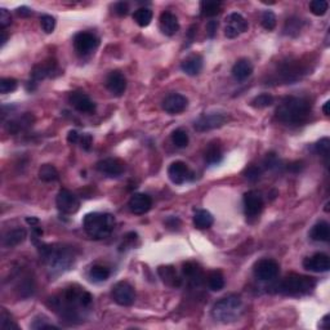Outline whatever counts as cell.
Segmentation results:
<instances>
[{"mask_svg":"<svg viewBox=\"0 0 330 330\" xmlns=\"http://www.w3.org/2000/svg\"><path fill=\"white\" fill-rule=\"evenodd\" d=\"M53 308L64 321L75 324L76 320H80L79 308H87L92 303V295L84 289L78 286H71L63 291L59 298H51Z\"/></svg>","mask_w":330,"mask_h":330,"instance_id":"obj_1","label":"cell"},{"mask_svg":"<svg viewBox=\"0 0 330 330\" xmlns=\"http://www.w3.org/2000/svg\"><path fill=\"white\" fill-rule=\"evenodd\" d=\"M311 112L308 100L301 97H286L276 109V118L286 125H300L307 120Z\"/></svg>","mask_w":330,"mask_h":330,"instance_id":"obj_2","label":"cell"},{"mask_svg":"<svg viewBox=\"0 0 330 330\" xmlns=\"http://www.w3.org/2000/svg\"><path fill=\"white\" fill-rule=\"evenodd\" d=\"M40 253L48 265V270L51 271L52 276L63 274L75 262L74 250H71L70 248H64V246L42 245Z\"/></svg>","mask_w":330,"mask_h":330,"instance_id":"obj_3","label":"cell"},{"mask_svg":"<svg viewBox=\"0 0 330 330\" xmlns=\"http://www.w3.org/2000/svg\"><path fill=\"white\" fill-rule=\"evenodd\" d=\"M115 217L110 213H88L83 219V227L84 231L93 239H105L111 235L114 231Z\"/></svg>","mask_w":330,"mask_h":330,"instance_id":"obj_4","label":"cell"},{"mask_svg":"<svg viewBox=\"0 0 330 330\" xmlns=\"http://www.w3.org/2000/svg\"><path fill=\"white\" fill-rule=\"evenodd\" d=\"M241 308H243V302H241L240 296L228 295L222 298L213 306L212 315L217 321L227 324V322L238 320L241 313Z\"/></svg>","mask_w":330,"mask_h":330,"instance_id":"obj_5","label":"cell"},{"mask_svg":"<svg viewBox=\"0 0 330 330\" xmlns=\"http://www.w3.org/2000/svg\"><path fill=\"white\" fill-rule=\"evenodd\" d=\"M315 288V280L302 275H289L280 283L279 291L286 295H303Z\"/></svg>","mask_w":330,"mask_h":330,"instance_id":"obj_6","label":"cell"},{"mask_svg":"<svg viewBox=\"0 0 330 330\" xmlns=\"http://www.w3.org/2000/svg\"><path fill=\"white\" fill-rule=\"evenodd\" d=\"M112 300L118 303L119 306H131L136 301L135 288L126 281H119L115 284L111 291Z\"/></svg>","mask_w":330,"mask_h":330,"instance_id":"obj_7","label":"cell"},{"mask_svg":"<svg viewBox=\"0 0 330 330\" xmlns=\"http://www.w3.org/2000/svg\"><path fill=\"white\" fill-rule=\"evenodd\" d=\"M263 209V197L258 191H248L244 195V212L248 219L257 218Z\"/></svg>","mask_w":330,"mask_h":330,"instance_id":"obj_8","label":"cell"},{"mask_svg":"<svg viewBox=\"0 0 330 330\" xmlns=\"http://www.w3.org/2000/svg\"><path fill=\"white\" fill-rule=\"evenodd\" d=\"M100 44V40L92 32H79L74 38V48L80 56L92 53Z\"/></svg>","mask_w":330,"mask_h":330,"instance_id":"obj_9","label":"cell"},{"mask_svg":"<svg viewBox=\"0 0 330 330\" xmlns=\"http://www.w3.org/2000/svg\"><path fill=\"white\" fill-rule=\"evenodd\" d=\"M280 266L279 263L274 259H260L255 263L254 275L260 281H270L274 280L279 275Z\"/></svg>","mask_w":330,"mask_h":330,"instance_id":"obj_10","label":"cell"},{"mask_svg":"<svg viewBox=\"0 0 330 330\" xmlns=\"http://www.w3.org/2000/svg\"><path fill=\"white\" fill-rule=\"evenodd\" d=\"M56 204L57 208L64 214H74L80 208V202H79L78 196L66 188L58 192L56 197Z\"/></svg>","mask_w":330,"mask_h":330,"instance_id":"obj_11","label":"cell"},{"mask_svg":"<svg viewBox=\"0 0 330 330\" xmlns=\"http://www.w3.org/2000/svg\"><path fill=\"white\" fill-rule=\"evenodd\" d=\"M249 25L248 21L241 16L240 13H231L228 17L226 18V27H224V35L228 39H234L238 38L239 35L245 32L248 30Z\"/></svg>","mask_w":330,"mask_h":330,"instance_id":"obj_12","label":"cell"},{"mask_svg":"<svg viewBox=\"0 0 330 330\" xmlns=\"http://www.w3.org/2000/svg\"><path fill=\"white\" fill-rule=\"evenodd\" d=\"M69 102L71 106L79 112L83 114H93L95 111V104L89 98V95L85 94L81 90H75L71 92L69 95Z\"/></svg>","mask_w":330,"mask_h":330,"instance_id":"obj_13","label":"cell"},{"mask_svg":"<svg viewBox=\"0 0 330 330\" xmlns=\"http://www.w3.org/2000/svg\"><path fill=\"white\" fill-rule=\"evenodd\" d=\"M226 120L227 116L223 114H205L195 121L193 126L197 131H208L222 126Z\"/></svg>","mask_w":330,"mask_h":330,"instance_id":"obj_14","label":"cell"},{"mask_svg":"<svg viewBox=\"0 0 330 330\" xmlns=\"http://www.w3.org/2000/svg\"><path fill=\"white\" fill-rule=\"evenodd\" d=\"M188 101L187 98L182 94H178V93H172V94L167 95L162 101V110L167 111L171 115L181 114L186 110L187 107Z\"/></svg>","mask_w":330,"mask_h":330,"instance_id":"obj_15","label":"cell"},{"mask_svg":"<svg viewBox=\"0 0 330 330\" xmlns=\"http://www.w3.org/2000/svg\"><path fill=\"white\" fill-rule=\"evenodd\" d=\"M303 267L312 272H327L330 270L329 255L325 253H316L307 257L303 260Z\"/></svg>","mask_w":330,"mask_h":330,"instance_id":"obj_16","label":"cell"},{"mask_svg":"<svg viewBox=\"0 0 330 330\" xmlns=\"http://www.w3.org/2000/svg\"><path fill=\"white\" fill-rule=\"evenodd\" d=\"M97 171L101 172L102 174L107 177H119L125 169V164L119 159H104L97 162Z\"/></svg>","mask_w":330,"mask_h":330,"instance_id":"obj_17","label":"cell"},{"mask_svg":"<svg viewBox=\"0 0 330 330\" xmlns=\"http://www.w3.org/2000/svg\"><path fill=\"white\" fill-rule=\"evenodd\" d=\"M128 207L133 214L141 216V214H145V213H147L148 210L151 209L152 200L146 193H135L130 197V200H129Z\"/></svg>","mask_w":330,"mask_h":330,"instance_id":"obj_18","label":"cell"},{"mask_svg":"<svg viewBox=\"0 0 330 330\" xmlns=\"http://www.w3.org/2000/svg\"><path fill=\"white\" fill-rule=\"evenodd\" d=\"M168 176L174 185H182V183H185L192 174H191L190 169H188V167L185 162L174 161L172 162L171 167H169Z\"/></svg>","mask_w":330,"mask_h":330,"instance_id":"obj_19","label":"cell"},{"mask_svg":"<svg viewBox=\"0 0 330 330\" xmlns=\"http://www.w3.org/2000/svg\"><path fill=\"white\" fill-rule=\"evenodd\" d=\"M106 87L114 95H123L126 89V79L120 71H111L106 78Z\"/></svg>","mask_w":330,"mask_h":330,"instance_id":"obj_20","label":"cell"},{"mask_svg":"<svg viewBox=\"0 0 330 330\" xmlns=\"http://www.w3.org/2000/svg\"><path fill=\"white\" fill-rule=\"evenodd\" d=\"M159 26L162 34L167 35V37H173L179 30L178 18L172 12H162L161 16H160Z\"/></svg>","mask_w":330,"mask_h":330,"instance_id":"obj_21","label":"cell"},{"mask_svg":"<svg viewBox=\"0 0 330 330\" xmlns=\"http://www.w3.org/2000/svg\"><path fill=\"white\" fill-rule=\"evenodd\" d=\"M57 63L54 59H49L47 62H43V63L37 64L34 66L32 71H31V78L34 81H40L43 79L48 78V76H51L52 74L56 71Z\"/></svg>","mask_w":330,"mask_h":330,"instance_id":"obj_22","label":"cell"},{"mask_svg":"<svg viewBox=\"0 0 330 330\" xmlns=\"http://www.w3.org/2000/svg\"><path fill=\"white\" fill-rule=\"evenodd\" d=\"M181 69L183 73L190 76L197 75L203 70V57L200 54H192L187 57L181 64Z\"/></svg>","mask_w":330,"mask_h":330,"instance_id":"obj_23","label":"cell"},{"mask_svg":"<svg viewBox=\"0 0 330 330\" xmlns=\"http://www.w3.org/2000/svg\"><path fill=\"white\" fill-rule=\"evenodd\" d=\"M253 73V66L250 63L249 59L241 58L234 64L233 68V76L235 78V80L244 81L249 78Z\"/></svg>","mask_w":330,"mask_h":330,"instance_id":"obj_24","label":"cell"},{"mask_svg":"<svg viewBox=\"0 0 330 330\" xmlns=\"http://www.w3.org/2000/svg\"><path fill=\"white\" fill-rule=\"evenodd\" d=\"M27 238V233H26L25 228H14L12 231H8V233L4 235L3 238V245L6 248H14V246L20 245L21 243L25 241V239Z\"/></svg>","mask_w":330,"mask_h":330,"instance_id":"obj_25","label":"cell"},{"mask_svg":"<svg viewBox=\"0 0 330 330\" xmlns=\"http://www.w3.org/2000/svg\"><path fill=\"white\" fill-rule=\"evenodd\" d=\"M310 238L313 241H321V243H326L330 240V227L329 223L325 221L317 222L315 226L312 227L310 233Z\"/></svg>","mask_w":330,"mask_h":330,"instance_id":"obj_26","label":"cell"},{"mask_svg":"<svg viewBox=\"0 0 330 330\" xmlns=\"http://www.w3.org/2000/svg\"><path fill=\"white\" fill-rule=\"evenodd\" d=\"M182 271L183 275L186 276V279H188L192 284L195 285H199L202 283L203 280V272L202 269H200L196 263L193 262H186L183 263L182 266Z\"/></svg>","mask_w":330,"mask_h":330,"instance_id":"obj_27","label":"cell"},{"mask_svg":"<svg viewBox=\"0 0 330 330\" xmlns=\"http://www.w3.org/2000/svg\"><path fill=\"white\" fill-rule=\"evenodd\" d=\"M32 121H34V116L27 112V114L22 115L17 120L9 121V123L7 124V130H8L11 135H16V133H18V131L22 130V129L30 126L31 124H32Z\"/></svg>","mask_w":330,"mask_h":330,"instance_id":"obj_28","label":"cell"},{"mask_svg":"<svg viewBox=\"0 0 330 330\" xmlns=\"http://www.w3.org/2000/svg\"><path fill=\"white\" fill-rule=\"evenodd\" d=\"M157 272H159L160 277H161V280L164 281L165 284H168V285H171V286L181 285V279L177 276V272H176V270H174V267L161 266V267H159Z\"/></svg>","mask_w":330,"mask_h":330,"instance_id":"obj_29","label":"cell"},{"mask_svg":"<svg viewBox=\"0 0 330 330\" xmlns=\"http://www.w3.org/2000/svg\"><path fill=\"white\" fill-rule=\"evenodd\" d=\"M222 3L216 0H204L200 3V13L203 17H214L221 12Z\"/></svg>","mask_w":330,"mask_h":330,"instance_id":"obj_30","label":"cell"},{"mask_svg":"<svg viewBox=\"0 0 330 330\" xmlns=\"http://www.w3.org/2000/svg\"><path fill=\"white\" fill-rule=\"evenodd\" d=\"M213 222H214L213 216L208 210H197L193 216V224H195L196 228L199 229L209 228Z\"/></svg>","mask_w":330,"mask_h":330,"instance_id":"obj_31","label":"cell"},{"mask_svg":"<svg viewBox=\"0 0 330 330\" xmlns=\"http://www.w3.org/2000/svg\"><path fill=\"white\" fill-rule=\"evenodd\" d=\"M222 160V148L218 143H210L205 151V161L209 165L219 164Z\"/></svg>","mask_w":330,"mask_h":330,"instance_id":"obj_32","label":"cell"},{"mask_svg":"<svg viewBox=\"0 0 330 330\" xmlns=\"http://www.w3.org/2000/svg\"><path fill=\"white\" fill-rule=\"evenodd\" d=\"M152 11L150 8H140L133 14V20L141 27H147L152 21Z\"/></svg>","mask_w":330,"mask_h":330,"instance_id":"obj_33","label":"cell"},{"mask_svg":"<svg viewBox=\"0 0 330 330\" xmlns=\"http://www.w3.org/2000/svg\"><path fill=\"white\" fill-rule=\"evenodd\" d=\"M207 283H208V286H209L210 290L219 291V290H222L224 286V277H223V275H222L221 271H213L208 275Z\"/></svg>","mask_w":330,"mask_h":330,"instance_id":"obj_34","label":"cell"},{"mask_svg":"<svg viewBox=\"0 0 330 330\" xmlns=\"http://www.w3.org/2000/svg\"><path fill=\"white\" fill-rule=\"evenodd\" d=\"M110 277V270L107 267L95 265L89 270V279L94 283H102Z\"/></svg>","mask_w":330,"mask_h":330,"instance_id":"obj_35","label":"cell"},{"mask_svg":"<svg viewBox=\"0 0 330 330\" xmlns=\"http://www.w3.org/2000/svg\"><path fill=\"white\" fill-rule=\"evenodd\" d=\"M58 172L52 164H44L39 169V178L43 182H54L58 179Z\"/></svg>","mask_w":330,"mask_h":330,"instance_id":"obj_36","label":"cell"},{"mask_svg":"<svg viewBox=\"0 0 330 330\" xmlns=\"http://www.w3.org/2000/svg\"><path fill=\"white\" fill-rule=\"evenodd\" d=\"M252 106L255 107V109H265V107H269L274 104V97L271 94H267V93H263V94L257 95L252 100Z\"/></svg>","mask_w":330,"mask_h":330,"instance_id":"obj_37","label":"cell"},{"mask_svg":"<svg viewBox=\"0 0 330 330\" xmlns=\"http://www.w3.org/2000/svg\"><path fill=\"white\" fill-rule=\"evenodd\" d=\"M172 141H173L174 146L178 148L187 147L188 145V135L186 133L183 129H177V130L173 131L172 135Z\"/></svg>","mask_w":330,"mask_h":330,"instance_id":"obj_38","label":"cell"},{"mask_svg":"<svg viewBox=\"0 0 330 330\" xmlns=\"http://www.w3.org/2000/svg\"><path fill=\"white\" fill-rule=\"evenodd\" d=\"M327 8H329V4L325 0H313L310 3V11L311 13L317 16V17H321L327 12Z\"/></svg>","mask_w":330,"mask_h":330,"instance_id":"obj_39","label":"cell"},{"mask_svg":"<svg viewBox=\"0 0 330 330\" xmlns=\"http://www.w3.org/2000/svg\"><path fill=\"white\" fill-rule=\"evenodd\" d=\"M276 16L272 11H265L262 13V17H260V23L266 30L271 31L276 27Z\"/></svg>","mask_w":330,"mask_h":330,"instance_id":"obj_40","label":"cell"},{"mask_svg":"<svg viewBox=\"0 0 330 330\" xmlns=\"http://www.w3.org/2000/svg\"><path fill=\"white\" fill-rule=\"evenodd\" d=\"M0 327L3 330L18 329V325L12 319L11 313L7 312V310H4V308L2 310V315H0Z\"/></svg>","mask_w":330,"mask_h":330,"instance_id":"obj_41","label":"cell"},{"mask_svg":"<svg viewBox=\"0 0 330 330\" xmlns=\"http://www.w3.org/2000/svg\"><path fill=\"white\" fill-rule=\"evenodd\" d=\"M301 25H302V22H301V20H298V18L295 17L289 18V20L285 22L284 31H285L286 35H291V37H294V35H296L298 32H300Z\"/></svg>","mask_w":330,"mask_h":330,"instance_id":"obj_42","label":"cell"},{"mask_svg":"<svg viewBox=\"0 0 330 330\" xmlns=\"http://www.w3.org/2000/svg\"><path fill=\"white\" fill-rule=\"evenodd\" d=\"M40 26H42L45 34H52L54 31V27H56V20L49 14H44V16L40 17Z\"/></svg>","mask_w":330,"mask_h":330,"instance_id":"obj_43","label":"cell"},{"mask_svg":"<svg viewBox=\"0 0 330 330\" xmlns=\"http://www.w3.org/2000/svg\"><path fill=\"white\" fill-rule=\"evenodd\" d=\"M17 89V80L13 78H4L0 80V93L7 94Z\"/></svg>","mask_w":330,"mask_h":330,"instance_id":"obj_44","label":"cell"},{"mask_svg":"<svg viewBox=\"0 0 330 330\" xmlns=\"http://www.w3.org/2000/svg\"><path fill=\"white\" fill-rule=\"evenodd\" d=\"M315 151L317 152V154L320 155V156H325L326 157L327 155H329V151H330V141L329 138H322V140H320L319 142L315 145Z\"/></svg>","mask_w":330,"mask_h":330,"instance_id":"obj_45","label":"cell"},{"mask_svg":"<svg viewBox=\"0 0 330 330\" xmlns=\"http://www.w3.org/2000/svg\"><path fill=\"white\" fill-rule=\"evenodd\" d=\"M265 165H266L267 169L275 171V169L281 168V161H280V159L275 152H270V154H267L266 159H265Z\"/></svg>","mask_w":330,"mask_h":330,"instance_id":"obj_46","label":"cell"},{"mask_svg":"<svg viewBox=\"0 0 330 330\" xmlns=\"http://www.w3.org/2000/svg\"><path fill=\"white\" fill-rule=\"evenodd\" d=\"M244 176H245L246 179H249V181L254 182V181L259 179L260 168L257 167V165H249V167L245 168V171H244Z\"/></svg>","mask_w":330,"mask_h":330,"instance_id":"obj_47","label":"cell"},{"mask_svg":"<svg viewBox=\"0 0 330 330\" xmlns=\"http://www.w3.org/2000/svg\"><path fill=\"white\" fill-rule=\"evenodd\" d=\"M12 23V16L6 8L0 9V26L2 30H6V27H8Z\"/></svg>","mask_w":330,"mask_h":330,"instance_id":"obj_48","label":"cell"},{"mask_svg":"<svg viewBox=\"0 0 330 330\" xmlns=\"http://www.w3.org/2000/svg\"><path fill=\"white\" fill-rule=\"evenodd\" d=\"M207 37L209 38V39H213V38L216 37L217 35V30H218V22L214 20L209 21V22L207 23Z\"/></svg>","mask_w":330,"mask_h":330,"instance_id":"obj_49","label":"cell"},{"mask_svg":"<svg viewBox=\"0 0 330 330\" xmlns=\"http://www.w3.org/2000/svg\"><path fill=\"white\" fill-rule=\"evenodd\" d=\"M129 12V6L128 3H124V2H120V3L115 4V13L119 14V16H126Z\"/></svg>","mask_w":330,"mask_h":330,"instance_id":"obj_50","label":"cell"},{"mask_svg":"<svg viewBox=\"0 0 330 330\" xmlns=\"http://www.w3.org/2000/svg\"><path fill=\"white\" fill-rule=\"evenodd\" d=\"M80 146L84 150H89L90 145H92V136L90 135H83V137H80Z\"/></svg>","mask_w":330,"mask_h":330,"instance_id":"obj_51","label":"cell"},{"mask_svg":"<svg viewBox=\"0 0 330 330\" xmlns=\"http://www.w3.org/2000/svg\"><path fill=\"white\" fill-rule=\"evenodd\" d=\"M303 169V162L302 161H295L293 162V164H290L288 167V171L293 172V173H298V172H301Z\"/></svg>","mask_w":330,"mask_h":330,"instance_id":"obj_52","label":"cell"},{"mask_svg":"<svg viewBox=\"0 0 330 330\" xmlns=\"http://www.w3.org/2000/svg\"><path fill=\"white\" fill-rule=\"evenodd\" d=\"M80 141V137H79L78 131L76 130H70L68 135V142L69 143H76Z\"/></svg>","mask_w":330,"mask_h":330,"instance_id":"obj_53","label":"cell"},{"mask_svg":"<svg viewBox=\"0 0 330 330\" xmlns=\"http://www.w3.org/2000/svg\"><path fill=\"white\" fill-rule=\"evenodd\" d=\"M165 223H167V226L168 227H174V226H179V224H181V222H179V219L176 218V217H169Z\"/></svg>","mask_w":330,"mask_h":330,"instance_id":"obj_54","label":"cell"},{"mask_svg":"<svg viewBox=\"0 0 330 330\" xmlns=\"http://www.w3.org/2000/svg\"><path fill=\"white\" fill-rule=\"evenodd\" d=\"M17 13L20 14L21 17H27V16H30L31 14V11L30 8H27V7H21V8L17 9Z\"/></svg>","mask_w":330,"mask_h":330,"instance_id":"obj_55","label":"cell"},{"mask_svg":"<svg viewBox=\"0 0 330 330\" xmlns=\"http://www.w3.org/2000/svg\"><path fill=\"white\" fill-rule=\"evenodd\" d=\"M329 315H325L324 317H322L321 322H320V327L321 329H329Z\"/></svg>","mask_w":330,"mask_h":330,"instance_id":"obj_56","label":"cell"},{"mask_svg":"<svg viewBox=\"0 0 330 330\" xmlns=\"http://www.w3.org/2000/svg\"><path fill=\"white\" fill-rule=\"evenodd\" d=\"M0 32H2V40H0V42H2V47H3L7 43V40H8V34H7L6 30H2Z\"/></svg>","mask_w":330,"mask_h":330,"instance_id":"obj_57","label":"cell"},{"mask_svg":"<svg viewBox=\"0 0 330 330\" xmlns=\"http://www.w3.org/2000/svg\"><path fill=\"white\" fill-rule=\"evenodd\" d=\"M329 107H330V101H326L325 102V105L324 106H322V112H324L325 115H329L330 114V110H329Z\"/></svg>","mask_w":330,"mask_h":330,"instance_id":"obj_58","label":"cell"}]
</instances>
